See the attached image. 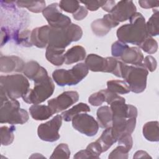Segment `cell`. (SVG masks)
<instances>
[{
    "label": "cell",
    "instance_id": "obj_35",
    "mask_svg": "<svg viewBox=\"0 0 159 159\" xmlns=\"http://www.w3.org/2000/svg\"><path fill=\"white\" fill-rule=\"evenodd\" d=\"M88 102L94 106H101L105 102V96L102 91L101 90L91 94L88 98Z\"/></svg>",
    "mask_w": 159,
    "mask_h": 159
},
{
    "label": "cell",
    "instance_id": "obj_36",
    "mask_svg": "<svg viewBox=\"0 0 159 159\" xmlns=\"http://www.w3.org/2000/svg\"><path fill=\"white\" fill-rule=\"evenodd\" d=\"M86 149L93 155L94 158H99L101 153H102L101 147L97 141L90 143Z\"/></svg>",
    "mask_w": 159,
    "mask_h": 159
},
{
    "label": "cell",
    "instance_id": "obj_28",
    "mask_svg": "<svg viewBox=\"0 0 159 159\" xmlns=\"http://www.w3.org/2000/svg\"><path fill=\"white\" fill-rule=\"evenodd\" d=\"M107 89L117 94H127L130 91V88L125 81L110 80L107 82Z\"/></svg>",
    "mask_w": 159,
    "mask_h": 159
},
{
    "label": "cell",
    "instance_id": "obj_29",
    "mask_svg": "<svg viewBox=\"0 0 159 159\" xmlns=\"http://www.w3.org/2000/svg\"><path fill=\"white\" fill-rule=\"evenodd\" d=\"M153 14L146 23L147 31L150 37L157 36L159 34L158 11L157 9H153Z\"/></svg>",
    "mask_w": 159,
    "mask_h": 159
},
{
    "label": "cell",
    "instance_id": "obj_37",
    "mask_svg": "<svg viewBox=\"0 0 159 159\" xmlns=\"http://www.w3.org/2000/svg\"><path fill=\"white\" fill-rule=\"evenodd\" d=\"M142 64L147 69V70H149L151 72L155 71L157 66V60L151 55H148L143 58Z\"/></svg>",
    "mask_w": 159,
    "mask_h": 159
},
{
    "label": "cell",
    "instance_id": "obj_38",
    "mask_svg": "<svg viewBox=\"0 0 159 159\" xmlns=\"http://www.w3.org/2000/svg\"><path fill=\"white\" fill-rule=\"evenodd\" d=\"M106 1H81L80 2L85 5V7L87 10L90 11H97L100 7H102Z\"/></svg>",
    "mask_w": 159,
    "mask_h": 159
},
{
    "label": "cell",
    "instance_id": "obj_4",
    "mask_svg": "<svg viewBox=\"0 0 159 159\" xmlns=\"http://www.w3.org/2000/svg\"><path fill=\"white\" fill-rule=\"evenodd\" d=\"M122 78L129 85L130 91L140 93L147 86L148 71L143 64L139 65H127L122 62L121 68Z\"/></svg>",
    "mask_w": 159,
    "mask_h": 159
},
{
    "label": "cell",
    "instance_id": "obj_16",
    "mask_svg": "<svg viewBox=\"0 0 159 159\" xmlns=\"http://www.w3.org/2000/svg\"><path fill=\"white\" fill-rule=\"evenodd\" d=\"M22 72L25 76L30 80H33L34 83L42 81L49 77L45 68L33 60L25 64Z\"/></svg>",
    "mask_w": 159,
    "mask_h": 159
},
{
    "label": "cell",
    "instance_id": "obj_8",
    "mask_svg": "<svg viewBox=\"0 0 159 159\" xmlns=\"http://www.w3.org/2000/svg\"><path fill=\"white\" fill-rule=\"evenodd\" d=\"M55 84L50 77L39 83H34L32 89L29 88L22 97L24 101L28 104H39L44 102L53 93Z\"/></svg>",
    "mask_w": 159,
    "mask_h": 159
},
{
    "label": "cell",
    "instance_id": "obj_11",
    "mask_svg": "<svg viewBox=\"0 0 159 159\" xmlns=\"http://www.w3.org/2000/svg\"><path fill=\"white\" fill-rule=\"evenodd\" d=\"M72 125L80 133L89 137L95 135L99 129V124L94 118L86 113H80L75 116L72 120Z\"/></svg>",
    "mask_w": 159,
    "mask_h": 159
},
{
    "label": "cell",
    "instance_id": "obj_15",
    "mask_svg": "<svg viewBox=\"0 0 159 159\" xmlns=\"http://www.w3.org/2000/svg\"><path fill=\"white\" fill-rule=\"evenodd\" d=\"M119 24L116 21L110 14H105L102 19L94 20L91 25L93 32L98 37H103L109 32L111 28Z\"/></svg>",
    "mask_w": 159,
    "mask_h": 159
},
{
    "label": "cell",
    "instance_id": "obj_20",
    "mask_svg": "<svg viewBox=\"0 0 159 159\" xmlns=\"http://www.w3.org/2000/svg\"><path fill=\"white\" fill-rule=\"evenodd\" d=\"M31 117L36 120H44L50 118L54 114L48 106L33 104L29 107Z\"/></svg>",
    "mask_w": 159,
    "mask_h": 159
},
{
    "label": "cell",
    "instance_id": "obj_23",
    "mask_svg": "<svg viewBox=\"0 0 159 159\" xmlns=\"http://www.w3.org/2000/svg\"><path fill=\"white\" fill-rule=\"evenodd\" d=\"M65 50L47 46L45 52L47 60L55 66H61L65 63Z\"/></svg>",
    "mask_w": 159,
    "mask_h": 159
},
{
    "label": "cell",
    "instance_id": "obj_6",
    "mask_svg": "<svg viewBox=\"0 0 159 159\" xmlns=\"http://www.w3.org/2000/svg\"><path fill=\"white\" fill-rule=\"evenodd\" d=\"M88 68L84 63H80L70 70L57 69L52 73L55 82L60 86H73L80 83L88 74Z\"/></svg>",
    "mask_w": 159,
    "mask_h": 159
},
{
    "label": "cell",
    "instance_id": "obj_44",
    "mask_svg": "<svg viewBox=\"0 0 159 159\" xmlns=\"http://www.w3.org/2000/svg\"><path fill=\"white\" fill-rule=\"evenodd\" d=\"M152 158L146 152L143 150H139L135 152L134 155V158Z\"/></svg>",
    "mask_w": 159,
    "mask_h": 159
},
{
    "label": "cell",
    "instance_id": "obj_31",
    "mask_svg": "<svg viewBox=\"0 0 159 159\" xmlns=\"http://www.w3.org/2000/svg\"><path fill=\"white\" fill-rule=\"evenodd\" d=\"M70 151L66 143H60L55 148L50 158H69Z\"/></svg>",
    "mask_w": 159,
    "mask_h": 159
},
{
    "label": "cell",
    "instance_id": "obj_12",
    "mask_svg": "<svg viewBox=\"0 0 159 159\" xmlns=\"http://www.w3.org/2000/svg\"><path fill=\"white\" fill-rule=\"evenodd\" d=\"M79 99V94L77 91H65L55 98L50 99L48 101V106L52 109L53 113H58L63 111L76 103Z\"/></svg>",
    "mask_w": 159,
    "mask_h": 159
},
{
    "label": "cell",
    "instance_id": "obj_30",
    "mask_svg": "<svg viewBox=\"0 0 159 159\" xmlns=\"http://www.w3.org/2000/svg\"><path fill=\"white\" fill-rule=\"evenodd\" d=\"M16 128L12 125L10 127L2 126L1 127V143L2 145L7 146L12 143L14 139V131Z\"/></svg>",
    "mask_w": 159,
    "mask_h": 159
},
{
    "label": "cell",
    "instance_id": "obj_7",
    "mask_svg": "<svg viewBox=\"0 0 159 159\" xmlns=\"http://www.w3.org/2000/svg\"><path fill=\"white\" fill-rule=\"evenodd\" d=\"M111 53L116 58L120 59L125 64L132 65H142L143 55L139 48L129 47L126 43L116 41L111 46Z\"/></svg>",
    "mask_w": 159,
    "mask_h": 159
},
{
    "label": "cell",
    "instance_id": "obj_39",
    "mask_svg": "<svg viewBox=\"0 0 159 159\" xmlns=\"http://www.w3.org/2000/svg\"><path fill=\"white\" fill-rule=\"evenodd\" d=\"M117 141L119 145H124L129 151L131 150L133 145V140L131 134H124L119 137Z\"/></svg>",
    "mask_w": 159,
    "mask_h": 159
},
{
    "label": "cell",
    "instance_id": "obj_32",
    "mask_svg": "<svg viewBox=\"0 0 159 159\" xmlns=\"http://www.w3.org/2000/svg\"><path fill=\"white\" fill-rule=\"evenodd\" d=\"M145 52L148 54H153L158 50V43L152 37L146 38L139 46Z\"/></svg>",
    "mask_w": 159,
    "mask_h": 159
},
{
    "label": "cell",
    "instance_id": "obj_22",
    "mask_svg": "<svg viewBox=\"0 0 159 159\" xmlns=\"http://www.w3.org/2000/svg\"><path fill=\"white\" fill-rule=\"evenodd\" d=\"M97 122L101 128L106 129L112 127V113L108 106H103L99 107L96 112Z\"/></svg>",
    "mask_w": 159,
    "mask_h": 159
},
{
    "label": "cell",
    "instance_id": "obj_41",
    "mask_svg": "<svg viewBox=\"0 0 159 159\" xmlns=\"http://www.w3.org/2000/svg\"><path fill=\"white\" fill-rule=\"evenodd\" d=\"M140 6L144 9H150L158 7L159 4L158 1H139Z\"/></svg>",
    "mask_w": 159,
    "mask_h": 159
},
{
    "label": "cell",
    "instance_id": "obj_19",
    "mask_svg": "<svg viewBox=\"0 0 159 159\" xmlns=\"http://www.w3.org/2000/svg\"><path fill=\"white\" fill-rule=\"evenodd\" d=\"M86 65L88 70L94 72H105L106 58H103L96 54L91 53L85 59Z\"/></svg>",
    "mask_w": 159,
    "mask_h": 159
},
{
    "label": "cell",
    "instance_id": "obj_13",
    "mask_svg": "<svg viewBox=\"0 0 159 159\" xmlns=\"http://www.w3.org/2000/svg\"><path fill=\"white\" fill-rule=\"evenodd\" d=\"M109 105L112 113V119L137 117V109L134 106L125 104V99L123 97L120 96Z\"/></svg>",
    "mask_w": 159,
    "mask_h": 159
},
{
    "label": "cell",
    "instance_id": "obj_25",
    "mask_svg": "<svg viewBox=\"0 0 159 159\" xmlns=\"http://www.w3.org/2000/svg\"><path fill=\"white\" fill-rule=\"evenodd\" d=\"M96 141L101 145L102 152H106L113 145L114 143L117 142L112 134V127H110L106 128Z\"/></svg>",
    "mask_w": 159,
    "mask_h": 159
},
{
    "label": "cell",
    "instance_id": "obj_34",
    "mask_svg": "<svg viewBox=\"0 0 159 159\" xmlns=\"http://www.w3.org/2000/svg\"><path fill=\"white\" fill-rule=\"evenodd\" d=\"M129 150L125 147L122 145H119L114 150H112L109 154L108 158L110 159L113 158H121L126 159L128 158Z\"/></svg>",
    "mask_w": 159,
    "mask_h": 159
},
{
    "label": "cell",
    "instance_id": "obj_1",
    "mask_svg": "<svg viewBox=\"0 0 159 159\" xmlns=\"http://www.w3.org/2000/svg\"><path fill=\"white\" fill-rule=\"evenodd\" d=\"M129 20L130 24H124L117 29V39L122 43L140 46L150 36L147 31L145 18L141 13L136 12L130 17Z\"/></svg>",
    "mask_w": 159,
    "mask_h": 159
},
{
    "label": "cell",
    "instance_id": "obj_14",
    "mask_svg": "<svg viewBox=\"0 0 159 159\" xmlns=\"http://www.w3.org/2000/svg\"><path fill=\"white\" fill-rule=\"evenodd\" d=\"M137 8L132 1H120L109 13L112 17L118 22H122L130 19L136 12Z\"/></svg>",
    "mask_w": 159,
    "mask_h": 159
},
{
    "label": "cell",
    "instance_id": "obj_43",
    "mask_svg": "<svg viewBox=\"0 0 159 159\" xmlns=\"http://www.w3.org/2000/svg\"><path fill=\"white\" fill-rule=\"evenodd\" d=\"M115 5H116L115 1H106L104 4L101 7L104 11L110 13Z\"/></svg>",
    "mask_w": 159,
    "mask_h": 159
},
{
    "label": "cell",
    "instance_id": "obj_33",
    "mask_svg": "<svg viewBox=\"0 0 159 159\" xmlns=\"http://www.w3.org/2000/svg\"><path fill=\"white\" fill-rule=\"evenodd\" d=\"M59 4V7L69 13H72L74 14L80 7V2L78 1H60Z\"/></svg>",
    "mask_w": 159,
    "mask_h": 159
},
{
    "label": "cell",
    "instance_id": "obj_27",
    "mask_svg": "<svg viewBox=\"0 0 159 159\" xmlns=\"http://www.w3.org/2000/svg\"><path fill=\"white\" fill-rule=\"evenodd\" d=\"M90 107L85 103L80 102L78 104L74 106L70 109L62 112L61 116L63 119L66 122H70L72 120L73 117L81 112H90Z\"/></svg>",
    "mask_w": 159,
    "mask_h": 159
},
{
    "label": "cell",
    "instance_id": "obj_18",
    "mask_svg": "<svg viewBox=\"0 0 159 159\" xmlns=\"http://www.w3.org/2000/svg\"><path fill=\"white\" fill-rule=\"evenodd\" d=\"M50 26L43 25L34 29L30 34L31 43L38 48H45L48 45V34Z\"/></svg>",
    "mask_w": 159,
    "mask_h": 159
},
{
    "label": "cell",
    "instance_id": "obj_10",
    "mask_svg": "<svg viewBox=\"0 0 159 159\" xmlns=\"http://www.w3.org/2000/svg\"><path fill=\"white\" fill-rule=\"evenodd\" d=\"M58 7L59 4L57 2L48 5L43 11V16L51 27L66 28L71 24V19L69 17L62 14Z\"/></svg>",
    "mask_w": 159,
    "mask_h": 159
},
{
    "label": "cell",
    "instance_id": "obj_24",
    "mask_svg": "<svg viewBox=\"0 0 159 159\" xmlns=\"http://www.w3.org/2000/svg\"><path fill=\"white\" fill-rule=\"evenodd\" d=\"M143 135L144 137L150 142H158L159 129L158 121H150L143 126Z\"/></svg>",
    "mask_w": 159,
    "mask_h": 159
},
{
    "label": "cell",
    "instance_id": "obj_3",
    "mask_svg": "<svg viewBox=\"0 0 159 159\" xmlns=\"http://www.w3.org/2000/svg\"><path fill=\"white\" fill-rule=\"evenodd\" d=\"M82 35L83 30L81 28L75 24L71 23L67 27L63 29L50 27L47 46L65 49L72 42L79 40Z\"/></svg>",
    "mask_w": 159,
    "mask_h": 159
},
{
    "label": "cell",
    "instance_id": "obj_2",
    "mask_svg": "<svg viewBox=\"0 0 159 159\" xmlns=\"http://www.w3.org/2000/svg\"><path fill=\"white\" fill-rule=\"evenodd\" d=\"M1 107L0 122L9 124H23L29 120L28 112L20 108V103L16 99L7 96L4 91L0 88Z\"/></svg>",
    "mask_w": 159,
    "mask_h": 159
},
{
    "label": "cell",
    "instance_id": "obj_26",
    "mask_svg": "<svg viewBox=\"0 0 159 159\" xmlns=\"http://www.w3.org/2000/svg\"><path fill=\"white\" fill-rule=\"evenodd\" d=\"M16 2L18 7H25L34 13L43 12L46 7V3L44 1H17Z\"/></svg>",
    "mask_w": 159,
    "mask_h": 159
},
{
    "label": "cell",
    "instance_id": "obj_40",
    "mask_svg": "<svg viewBox=\"0 0 159 159\" xmlns=\"http://www.w3.org/2000/svg\"><path fill=\"white\" fill-rule=\"evenodd\" d=\"M88 13V12L87 9L84 6H80L79 9L73 14V17L76 20H81L87 16Z\"/></svg>",
    "mask_w": 159,
    "mask_h": 159
},
{
    "label": "cell",
    "instance_id": "obj_42",
    "mask_svg": "<svg viewBox=\"0 0 159 159\" xmlns=\"http://www.w3.org/2000/svg\"><path fill=\"white\" fill-rule=\"evenodd\" d=\"M74 158H94L93 155L87 150H82L77 152L73 157Z\"/></svg>",
    "mask_w": 159,
    "mask_h": 159
},
{
    "label": "cell",
    "instance_id": "obj_21",
    "mask_svg": "<svg viewBox=\"0 0 159 159\" xmlns=\"http://www.w3.org/2000/svg\"><path fill=\"white\" fill-rule=\"evenodd\" d=\"M86 52L84 47L80 45L74 46L65 53V63L66 65H71L83 60L86 57Z\"/></svg>",
    "mask_w": 159,
    "mask_h": 159
},
{
    "label": "cell",
    "instance_id": "obj_9",
    "mask_svg": "<svg viewBox=\"0 0 159 159\" xmlns=\"http://www.w3.org/2000/svg\"><path fill=\"white\" fill-rule=\"evenodd\" d=\"M62 119L61 116L57 115L49 121L40 124L37 129L39 137L43 141L50 142L58 140L60 137L58 132L62 124Z\"/></svg>",
    "mask_w": 159,
    "mask_h": 159
},
{
    "label": "cell",
    "instance_id": "obj_17",
    "mask_svg": "<svg viewBox=\"0 0 159 159\" xmlns=\"http://www.w3.org/2000/svg\"><path fill=\"white\" fill-rule=\"evenodd\" d=\"M22 58L17 56H1L0 58V71L2 73L21 72L25 66Z\"/></svg>",
    "mask_w": 159,
    "mask_h": 159
},
{
    "label": "cell",
    "instance_id": "obj_5",
    "mask_svg": "<svg viewBox=\"0 0 159 159\" xmlns=\"http://www.w3.org/2000/svg\"><path fill=\"white\" fill-rule=\"evenodd\" d=\"M0 84V88L12 99L22 98L30 86L27 78L20 74L1 76Z\"/></svg>",
    "mask_w": 159,
    "mask_h": 159
}]
</instances>
